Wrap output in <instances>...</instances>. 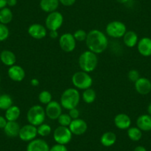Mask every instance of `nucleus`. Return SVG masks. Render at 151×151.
<instances>
[{
	"mask_svg": "<svg viewBox=\"0 0 151 151\" xmlns=\"http://www.w3.org/2000/svg\"><path fill=\"white\" fill-rule=\"evenodd\" d=\"M85 43L88 50L98 55L107 50L109 42L105 33L98 29H93L88 33Z\"/></svg>",
	"mask_w": 151,
	"mask_h": 151,
	"instance_id": "1",
	"label": "nucleus"
},
{
	"mask_svg": "<svg viewBox=\"0 0 151 151\" xmlns=\"http://www.w3.org/2000/svg\"><path fill=\"white\" fill-rule=\"evenodd\" d=\"M81 95L79 91L75 88H70L65 90L61 95L60 104L65 110L77 107L80 102Z\"/></svg>",
	"mask_w": 151,
	"mask_h": 151,
	"instance_id": "2",
	"label": "nucleus"
},
{
	"mask_svg": "<svg viewBox=\"0 0 151 151\" xmlns=\"http://www.w3.org/2000/svg\"><path fill=\"white\" fill-rule=\"evenodd\" d=\"M78 62L79 68L82 71L90 73L95 70L97 68L99 59L97 54L88 50L81 53Z\"/></svg>",
	"mask_w": 151,
	"mask_h": 151,
	"instance_id": "3",
	"label": "nucleus"
},
{
	"mask_svg": "<svg viewBox=\"0 0 151 151\" xmlns=\"http://www.w3.org/2000/svg\"><path fill=\"white\" fill-rule=\"evenodd\" d=\"M45 110L39 104H36L30 107L27 113V120L29 124L38 127L45 122L46 119Z\"/></svg>",
	"mask_w": 151,
	"mask_h": 151,
	"instance_id": "4",
	"label": "nucleus"
},
{
	"mask_svg": "<svg viewBox=\"0 0 151 151\" xmlns=\"http://www.w3.org/2000/svg\"><path fill=\"white\" fill-rule=\"evenodd\" d=\"M72 83L74 88L77 90H85L91 88L92 87L93 80L91 76L85 71H77L72 76Z\"/></svg>",
	"mask_w": 151,
	"mask_h": 151,
	"instance_id": "5",
	"label": "nucleus"
},
{
	"mask_svg": "<svg viewBox=\"0 0 151 151\" xmlns=\"http://www.w3.org/2000/svg\"><path fill=\"white\" fill-rule=\"evenodd\" d=\"M105 32L107 36L113 39L122 38L127 32V27L122 22L115 20L109 22L106 25Z\"/></svg>",
	"mask_w": 151,
	"mask_h": 151,
	"instance_id": "6",
	"label": "nucleus"
},
{
	"mask_svg": "<svg viewBox=\"0 0 151 151\" xmlns=\"http://www.w3.org/2000/svg\"><path fill=\"white\" fill-rule=\"evenodd\" d=\"M64 23V17L59 11L48 14L45 19V27L49 31L59 30Z\"/></svg>",
	"mask_w": 151,
	"mask_h": 151,
	"instance_id": "7",
	"label": "nucleus"
},
{
	"mask_svg": "<svg viewBox=\"0 0 151 151\" xmlns=\"http://www.w3.org/2000/svg\"><path fill=\"white\" fill-rule=\"evenodd\" d=\"M53 136L56 144L66 145L70 142L73 134L69 127L59 125L53 131Z\"/></svg>",
	"mask_w": 151,
	"mask_h": 151,
	"instance_id": "8",
	"label": "nucleus"
},
{
	"mask_svg": "<svg viewBox=\"0 0 151 151\" xmlns=\"http://www.w3.org/2000/svg\"><path fill=\"white\" fill-rule=\"evenodd\" d=\"M59 44L61 49L65 53H71L76 47V41L73 33H65L59 38Z\"/></svg>",
	"mask_w": 151,
	"mask_h": 151,
	"instance_id": "9",
	"label": "nucleus"
},
{
	"mask_svg": "<svg viewBox=\"0 0 151 151\" xmlns=\"http://www.w3.org/2000/svg\"><path fill=\"white\" fill-rule=\"evenodd\" d=\"M37 136V127L29 124V123L21 127L19 133V139L23 142H31L33 139H36Z\"/></svg>",
	"mask_w": 151,
	"mask_h": 151,
	"instance_id": "10",
	"label": "nucleus"
},
{
	"mask_svg": "<svg viewBox=\"0 0 151 151\" xmlns=\"http://www.w3.org/2000/svg\"><path fill=\"white\" fill-rule=\"evenodd\" d=\"M45 110L46 116L50 120H57L59 116L62 113V107L60 102L53 100L46 105Z\"/></svg>",
	"mask_w": 151,
	"mask_h": 151,
	"instance_id": "11",
	"label": "nucleus"
},
{
	"mask_svg": "<svg viewBox=\"0 0 151 151\" xmlns=\"http://www.w3.org/2000/svg\"><path fill=\"white\" fill-rule=\"evenodd\" d=\"M69 129L73 135L76 136H82L85 134L88 128V123L82 119H73L69 125Z\"/></svg>",
	"mask_w": 151,
	"mask_h": 151,
	"instance_id": "12",
	"label": "nucleus"
},
{
	"mask_svg": "<svg viewBox=\"0 0 151 151\" xmlns=\"http://www.w3.org/2000/svg\"><path fill=\"white\" fill-rule=\"evenodd\" d=\"M27 33L35 40H42L47 36V30L45 26L39 23H34L29 26Z\"/></svg>",
	"mask_w": 151,
	"mask_h": 151,
	"instance_id": "13",
	"label": "nucleus"
},
{
	"mask_svg": "<svg viewBox=\"0 0 151 151\" xmlns=\"http://www.w3.org/2000/svg\"><path fill=\"white\" fill-rule=\"evenodd\" d=\"M135 90L139 94L145 96L151 92V81L146 77H140L134 82Z\"/></svg>",
	"mask_w": 151,
	"mask_h": 151,
	"instance_id": "14",
	"label": "nucleus"
},
{
	"mask_svg": "<svg viewBox=\"0 0 151 151\" xmlns=\"http://www.w3.org/2000/svg\"><path fill=\"white\" fill-rule=\"evenodd\" d=\"M8 77L14 82H20L25 78V71L22 67L14 65L9 67L8 70Z\"/></svg>",
	"mask_w": 151,
	"mask_h": 151,
	"instance_id": "15",
	"label": "nucleus"
},
{
	"mask_svg": "<svg viewBox=\"0 0 151 151\" xmlns=\"http://www.w3.org/2000/svg\"><path fill=\"white\" fill-rule=\"evenodd\" d=\"M137 50L140 55L144 57L151 56V38L142 37L137 43Z\"/></svg>",
	"mask_w": 151,
	"mask_h": 151,
	"instance_id": "16",
	"label": "nucleus"
},
{
	"mask_svg": "<svg viewBox=\"0 0 151 151\" xmlns=\"http://www.w3.org/2000/svg\"><path fill=\"white\" fill-rule=\"evenodd\" d=\"M26 151H50V146L42 139H35L28 142Z\"/></svg>",
	"mask_w": 151,
	"mask_h": 151,
	"instance_id": "17",
	"label": "nucleus"
},
{
	"mask_svg": "<svg viewBox=\"0 0 151 151\" xmlns=\"http://www.w3.org/2000/svg\"><path fill=\"white\" fill-rule=\"evenodd\" d=\"M113 122L119 130H127L131 127V119L126 113H119L114 117Z\"/></svg>",
	"mask_w": 151,
	"mask_h": 151,
	"instance_id": "18",
	"label": "nucleus"
},
{
	"mask_svg": "<svg viewBox=\"0 0 151 151\" xmlns=\"http://www.w3.org/2000/svg\"><path fill=\"white\" fill-rule=\"evenodd\" d=\"M136 127L142 132H148L151 130V116L149 114H142L136 119Z\"/></svg>",
	"mask_w": 151,
	"mask_h": 151,
	"instance_id": "19",
	"label": "nucleus"
},
{
	"mask_svg": "<svg viewBox=\"0 0 151 151\" xmlns=\"http://www.w3.org/2000/svg\"><path fill=\"white\" fill-rule=\"evenodd\" d=\"M123 42L126 47L129 48L134 47L137 45V43L139 42V36L137 33L133 30H129L125 33V34L123 36Z\"/></svg>",
	"mask_w": 151,
	"mask_h": 151,
	"instance_id": "20",
	"label": "nucleus"
},
{
	"mask_svg": "<svg viewBox=\"0 0 151 151\" xmlns=\"http://www.w3.org/2000/svg\"><path fill=\"white\" fill-rule=\"evenodd\" d=\"M20 128L21 127L17 122H8L3 130L7 136L10 138H16L19 136Z\"/></svg>",
	"mask_w": 151,
	"mask_h": 151,
	"instance_id": "21",
	"label": "nucleus"
},
{
	"mask_svg": "<svg viewBox=\"0 0 151 151\" xmlns=\"http://www.w3.org/2000/svg\"><path fill=\"white\" fill-rule=\"evenodd\" d=\"M59 0H40V6L42 11L50 14L56 11L59 6Z\"/></svg>",
	"mask_w": 151,
	"mask_h": 151,
	"instance_id": "22",
	"label": "nucleus"
},
{
	"mask_svg": "<svg viewBox=\"0 0 151 151\" xmlns=\"http://www.w3.org/2000/svg\"><path fill=\"white\" fill-rule=\"evenodd\" d=\"M0 60L6 66L11 67L17 62V56L11 50H4L0 53Z\"/></svg>",
	"mask_w": 151,
	"mask_h": 151,
	"instance_id": "23",
	"label": "nucleus"
},
{
	"mask_svg": "<svg viewBox=\"0 0 151 151\" xmlns=\"http://www.w3.org/2000/svg\"><path fill=\"white\" fill-rule=\"evenodd\" d=\"M117 136L115 133L111 131H107L103 133L100 138V142L101 145L106 147L113 146L116 142Z\"/></svg>",
	"mask_w": 151,
	"mask_h": 151,
	"instance_id": "24",
	"label": "nucleus"
},
{
	"mask_svg": "<svg viewBox=\"0 0 151 151\" xmlns=\"http://www.w3.org/2000/svg\"><path fill=\"white\" fill-rule=\"evenodd\" d=\"M21 115V110L17 105L13 104L11 107L5 110V117L8 122H17Z\"/></svg>",
	"mask_w": 151,
	"mask_h": 151,
	"instance_id": "25",
	"label": "nucleus"
},
{
	"mask_svg": "<svg viewBox=\"0 0 151 151\" xmlns=\"http://www.w3.org/2000/svg\"><path fill=\"white\" fill-rule=\"evenodd\" d=\"M13 18H14V14L9 8L5 7L0 10V23L7 25L11 22Z\"/></svg>",
	"mask_w": 151,
	"mask_h": 151,
	"instance_id": "26",
	"label": "nucleus"
},
{
	"mask_svg": "<svg viewBox=\"0 0 151 151\" xmlns=\"http://www.w3.org/2000/svg\"><path fill=\"white\" fill-rule=\"evenodd\" d=\"M127 136L133 142H139L142 138V131L137 127H130L127 129Z\"/></svg>",
	"mask_w": 151,
	"mask_h": 151,
	"instance_id": "27",
	"label": "nucleus"
},
{
	"mask_svg": "<svg viewBox=\"0 0 151 151\" xmlns=\"http://www.w3.org/2000/svg\"><path fill=\"white\" fill-rule=\"evenodd\" d=\"M82 100L85 101L86 104H92L94 102L96 99V91L92 88H88V89L83 91L82 94Z\"/></svg>",
	"mask_w": 151,
	"mask_h": 151,
	"instance_id": "28",
	"label": "nucleus"
},
{
	"mask_svg": "<svg viewBox=\"0 0 151 151\" xmlns=\"http://www.w3.org/2000/svg\"><path fill=\"white\" fill-rule=\"evenodd\" d=\"M12 98L8 94H2L0 95V109L3 110H6L10 107L13 105Z\"/></svg>",
	"mask_w": 151,
	"mask_h": 151,
	"instance_id": "29",
	"label": "nucleus"
},
{
	"mask_svg": "<svg viewBox=\"0 0 151 151\" xmlns=\"http://www.w3.org/2000/svg\"><path fill=\"white\" fill-rule=\"evenodd\" d=\"M37 133L38 135L42 137H47L51 134L52 128L50 125L44 122L37 127Z\"/></svg>",
	"mask_w": 151,
	"mask_h": 151,
	"instance_id": "30",
	"label": "nucleus"
},
{
	"mask_svg": "<svg viewBox=\"0 0 151 151\" xmlns=\"http://www.w3.org/2000/svg\"><path fill=\"white\" fill-rule=\"evenodd\" d=\"M39 101L40 103H42V104H45L47 105L48 103H50L52 101V99H53V96H52L51 93L48 91H42V92L40 93L39 94Z\"/></svg>",
	"mask_w": 151,
	"mask_h": 151,
	"instance_id": "31",
	"label": "nucleus"
},
{
	"mask_svg": "<svg viewBox=\"0 0 151 151\" xmlns=\"http://www.w3.org/2000/svg\"><path fill=\"white\" fill-rule=\"evenodd\" d=\"M72 119L68 113H62L59 117L58 118V123L60 126H64V127H69L70 124L72 122Z\"/></svg>",
	"mask_w": 151,
	"mask_h": 151,
	"instance_id": "32",
	"label": "nucleus"
},
{
	"mask_svg": "<svg viewBox=\"0 0 151 151\" xmlns=\"http://www.w3.org/2000/svg\"><path fill=\"white\" fill-rule=\"evenodd\" d=\"M73 35L76 42H85L87 39V36H88V33L85 30L79 29V30H76L73 33Z\"/></svg>",
	"mask_w": 151,
	"mask_h": 151,
	"instance_id": "33",
	"label": "nucleus"
},
{
	"mask_svg": "<svg viewBox=\"0 0 151 151\" xmlns=\"http://www.w3.org/2000/svg\"><path fill=\"white\" fill-rule=\"evenodd\" d=\"M10 31L5 24L0 23V42H4L9 37Z\"/></svg>",
	"mask_w": 151,
	"mask_h": 151,
	"instance_id": "34",
	"label": "nucleus"
},
{
	"mask_svg": "<svg viewBox=\"0 0 151 151\" xmlns=\"http://www.w3.org/2000/svg\"><path fill=\"white\" fill-rule=\"evenodd\" d=\"M140 77V73H139L137 70L132 69L127 73V78H128L130 82H133V83L136 82Z\"/></svg>",
	"mask_w": 151,
	"mask_h": 151,
	"instance_id": "35",
	"label": "nucleus"
},
{
	"mask_svg": "<svg viewBox=\"0 0 151 151\" xmlns=\"http://www.w3.org/2000/svg\"><path fill=\"white\" fill-rule=\"evenodd\" d=\"M68 114H69L72 119H79V116H80V112H79V110L77 107L69 110Z\"/></svg>",
	"mask_w": 151,
	"mask_h": 151,
	"instance_id": "36",
	"label": "nucleus"
},
{
	"mask_svg": "<svg viewBox=\"0 0 151 151\" xmlns=\"http://www.w3.org/2000/svg\"><path fill=\"white\" fill-rule=\"evenodd\" d=\"M50 151H68V147L66 145H60V144H56L50 147Z\"/></svg>",
	"mask_w": 151,
	"mask_h": 151,
	"instance_id": "37",
	"label": "nucleus"
},
{
	"mask_svg": "<svg viewBox=\"0 0 151 151\" xmlns=\"http://www.w3.org/2000/svg\"><path fill=\"white\" fill-rule=\"evenodd\" d=\"M59 3L65 7H70L76 3V0H59Z\"/></svg>",
	"mask_w": 151,
	"mask_h": 151,
	"instance_id": "38",
	"label": "nucleus"
},
{
	"mask_svg": "<svg viewBox=\"0 0 151 151\" xmlns=\"http://www.w3.org/2000/svg\"><path fill=\"white\" fill-rule=\"evenodd\" d=\"M8 120L6 119L5 116H0V129H4V127L6 125Z\"/></svg>",
	"mask_w": 151,
	"mask_h": 151,
	"instance_id": "39",
	"label": "nucleus"
},
{
	"mask_svg": "<svg viewBox=\"0 0 151 151\" xmlns=\"http://www.w3.org/2000/svg\"><path fill=\"white\" fill-rule=\"evenodd\" d=\"M49 36H50L51 39L53 40H56L59 37V33H58V30H51L49 33Z\"/></svg>",
	"mask_w": 151,
	"mask_h": 151,
	"instance_id": "40",
	"label": "nucleus"
},
{
	"mask_svg": "<svg viewBox=\"0 0 151 151\" xmlns=\"http://www.w3.org/2000/svg\"><path fill=\"white\" fill-rule=\"evenodd\" d=\"M30 84H31L32 86L37 87L40 85V81H39V79H38L33 78V79H32L31 80H30Z\"/></svg>",
	"mask_w": 151,
	"mask_h": 151,
	"instance_id": "41",
	"label": "nucleus"
},
{
	"mask_svg": "<svg viewBox=\"0 0 151 151\" xmlns=\"http://www.w3.org/2000/svg\"><path fill=\"white\" fill-rule=\"evenodd\" d=\"M17 4V0H7V5L9 7H14Z\"/></svg>",
	"mask_w": 151,
	"mask_h": 151,
	"instance_id": "42",
	"label": "nucleus"
},
{
	"mask_svg": "<svg viewBox=\"0 0 151 151\" xmlns=\"http://www.w3.org/2000/svg\"><path fill=\"white\" fill-rule=\"evenodd\" d=\"M133 151H147V149L144 146L142 145H139V146L136 147Z\"/></svg>",
	"mask_w": 151,
	"mask_h": 151,
	"instance_id": "43",
	"label": "nucleus"
},
{
	"mask_svg": "<svg viewBox=\"0 0 151 151\" xmlns=\"http://www.w3.org/2000/svg\"><path fill=\"white\" fill-rule=\"evenodd\" d=\"M7 6V0H0V10Z\"/></svg>",
	"mask_w": 151,
	"mask_h": 151,
	"instance_id": "44",
	"label": "nucleus"
},
{
	"mask_svg": "<svg viewBox=\"0 0 151 151\" xmlns=\"http://www.w3.org/2000/svg\"><path fill=\"white\" fill-rule=\"evenodd\" d=\"M130 0H116V2L120 4H127L128 3Z\"/></svg>",
	"mask_w": 151,
	"mask_h": 151,
	"instance_id": "45",
	"label": "nucleus"
},
{
	"mask_svg": "<svg viewBox=\"0 0 151 151\" xmlns=\"http://www.w3.org/2000/svg\"><path fill=\"white\" fill-rule=\"evenodd\" d=\"M147 114L151 116V103H150L147 106Z\"/></svg>",
	"mask_w": 151,
	"mask_h": 151,
	"instance_id": "46",
	"label": "nucleus"
},
{
	"mask_svg": "<svg viewBox=\"0 0 151 151\" xmlns=\"http://www.w3.org/2000/svg\"><path fill=\"white\" fill-rule=\"evenodd\" d=\"M0 82H1V76H0Z\"/></svg>",
	"mask_w": 151,
	"mask_h": 151,
	"instance_id": "47",
	"label": "nucleus"
},
{
	"mask_svg": "<svg viewBox=\"0 0 151 151\" xmlns=\"http://www.w3.org/2000/svg\"><path fill=\"white\" fill-rule=\"evenodd\" d=\"M0 53H1V51H0Z\"/></svg>",
	"mask_w": 151,
	"mask_h": 151,
	"instance_id": "48",
	"label": "nucleus"
}]
</instances>
